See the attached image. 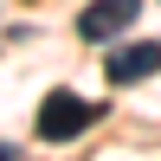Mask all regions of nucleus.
I'll use <instances>...</instances> for the list:
<instances>
[{"label":"nucleus","mask_w":161,"mask_h":161,"mask_svg":"<svg viewBox=\"0 0 161 161\" xmlns=\"http://www.w3.org/2000/svg\"><path fill=\"white\" fill-rule=\"evenodd\" d=\"M97 116H103V103H84L77 90H52L39 103V142H77Z\"/></svg>","instance_id":"f257e3e1"},{"label":"nucleus","mask_w":161,"mask_h":161,"mask_svg":"<svg viewBox=\"0 0 161 161\" xmlns=\"http://www.w3.org/2000/svg\"><path fill=\"white\" fill-rule=\"evenodd\" d=\"M136 19H142V0H90V7L77 13V39H84V45H110V39H123Z\"/></svg>","instance_id":"f03ea898"},{"label":"nucleus","mask_w":161,"mask_h":161,"mask_svg":"<svg viewBox=\"0 0 161 161\" xmlns=\"http://www.w3.org/2000/svg\"><path fill=\"white\" fill-rule=\"evenodd\" d=\"M161 71V45L155 39H142V45H116L110 58H103V77L110 84H142V77Z\"/></svg>","instance_id":"7ed1b4c3"}]
</instances>
